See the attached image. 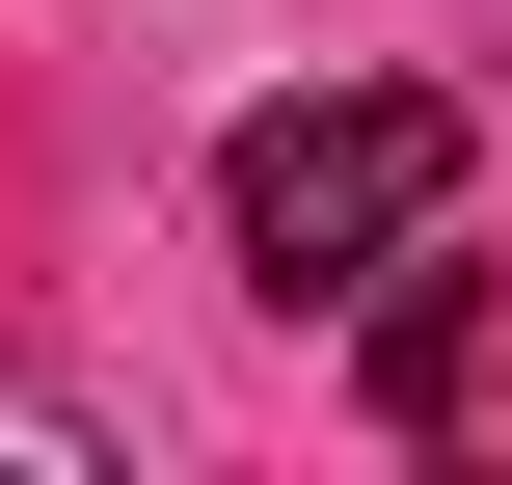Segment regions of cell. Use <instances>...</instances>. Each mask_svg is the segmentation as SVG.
<instances>
[{"label": "cell", "mask_w": 512, "mask_h": 485, "mask_svg": "<svg viewBox=\"0 0 512 485\" xmlns=\"http://www.w3.org/2000/svg\"><path fill=\"white\" fill-rule=\"evenodd\" d=\"M459 162H486V108H459V81H297V108H243V135H216V243H243V297L351 324V297L459 216Z\"/></svg>", "instance_id": "cell-1"}, {"label": "cell", "mask_w": 512, "mask_h": 485, "mask_svg": "<svg viewBox=\"0 0 512 485\" xmlns=\"http://www.w3.org/2000/svg\"><path fill=\"white\" fill-rule=\"evenodd\" d=\"M351 405L405 432V459H512V297H459L432 243L378 270V324H351Z\"/></svg>", "instance_id": "cell-2"}]
</instances>
